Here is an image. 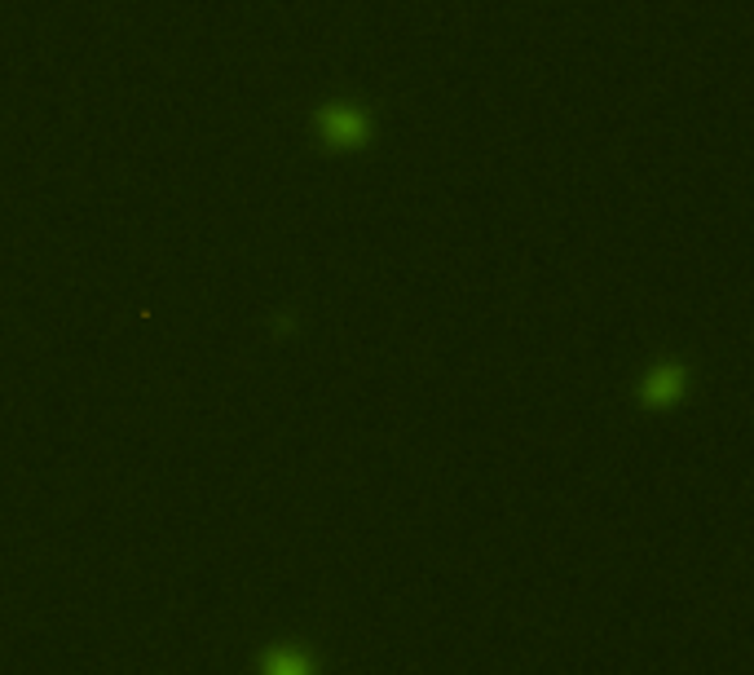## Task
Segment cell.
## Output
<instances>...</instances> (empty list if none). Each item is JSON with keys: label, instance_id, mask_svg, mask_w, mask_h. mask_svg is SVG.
I'll return each mask as SVG.
<instances>
[{"label": "cell", "instance_id": "cell-1", "mask_svg": "<svg viewBox=\"0 0 754 675\" xmlns=\"http://www.w3.org/2000/svg\"><path fill=\"white\" fill-rule=\"evenodd\" d=\"M684 389H689V371H684L680 363H662V367H653V371L644 376L640 397H644V406L666 410V406H676V402L684 397Z\"/></svg>", "mask_w": 754, "mask_h": 675}, {"label": "cell", "instance_id": "cell-2", "mask_svg": "<svg viewBox=\"0 0 754 675\" xmlns=\"http://www.w3.org/2000/svg\"><path fill=\"white\" fill-rule=\"evenodd\" d=\"M261 675H318V662L305 645H279L261 658Z\"/></svg>", "mask_w": 754, "mask_h": 675}, {"label": "cell", "instance_id": "cell-3", "mask_svg": "<svg viewBox=\"0 0 754 675\" xmlns=\"http://www.w3.org/2000/svg\"><path fill=\"white\" fill-rule=\"evenodd\" d=\"M322 128H326L331 146H358L367 137V115H358L349 107H331V111H322Z\"/></svg>", "mask_w": 754, "mask_h": 675}]
</instances>
